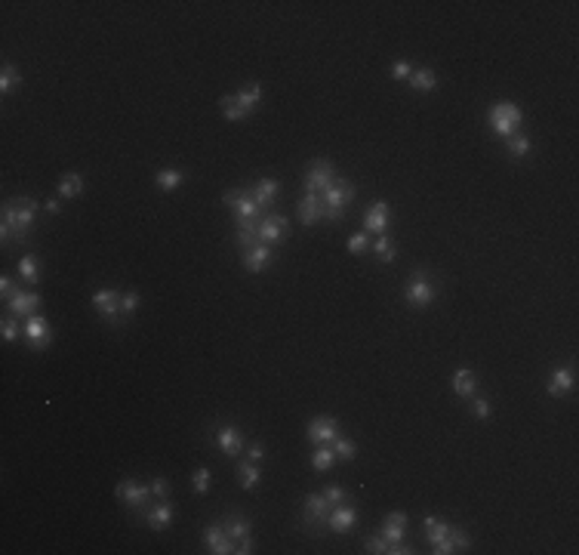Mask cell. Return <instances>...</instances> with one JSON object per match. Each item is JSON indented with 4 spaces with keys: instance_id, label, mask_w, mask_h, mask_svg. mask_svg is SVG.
Returning <instances> with one entry per match:
<instances>
[{
    "instance_id": "f1b7e54d",
    "label": "cell",
    "mask_w": 579,
    "mask_h": 555,
    "mask_svg": "<svg viewBox=\"0 0 579 555\" xmlns=\"http://www.w3.org/2000/svg\"><path fill=\"white\" fill-rule=\"evenodd\" d=\"M423 531H425V540L435 546L450 534V522H444V518H437V515H425L423 518Z\"/></svg>"
},
{
    "instance_id": "4316f807",
    "label": "cell",
    "mask_w": 579,
    "mask_h": 555,
    "mask_svg": "<svg viewBox=\"0 0 579 555\" xmlns=\"http://www.w3.org/2000/svg\"><path fill=\"white\" fill-rule=\"evenodd\" d=\"M235 99H238V105L247 111V115H253V111L259 108V102H262V83L259 80H250L247 87H240L235 92Z\"/></svg>"
},
{
    "instance_id": "6da1fadb",
    "label": "cell",
    "mask_w": 579,
    "mask_h": 555,
    "mask_svg": "<svg viewBox=\"0 0 579 555\" xmlns=\"http://www.w3.org/2000/svg\"><path fill=\"white\" fill-rule=\"evenodd\" d=\"M37 213H41V201L28 198V194H18V198H9L4 204V219H0V244L9 247L16 244H25L28 240V231H31Z\"/></svg>"
},
{
    "instance_id": "db71d44e",
    "label": "cell",
    "mask_w": 579,
    "mask_h": 555,
    "mask_svg": "<svg viewBox=\"0 0 579 555\" xmlns=\"http://www.w3.org/2000/svg\"><path fill=\"white\" fill-rule=\"evenodd\" d=\"M388 555H413V546H407L404 540H400V543H391V546H388Z\"/></svg>"
},
{
    "instance_id": "f5cc1de1",
    "label": "cell",
    "mask_w": 579,
    "mask_h": 555,
    "mask_svg": "<svg viewBox=\"0 0 579 555\" xmlns=\"http://www.w3.org/2000/svg\"><path fill=\"white\" fill-rule=\"evenodd\" d=\"M253 536H244V540H238L235 543V555H250V552H253Z\"/></svg>"
},
{
    "instance_id": "e0dca14e",
    "label": "cell",
    "mask_w": 579,
    "mask_h": 555,
    "mask_svg": "<svg viewBox=\"0 0 579 555\" xmlns=\"http://www.w3.org/2000/svg\"><path fill=\"white\" fill-rule=\"evenodd\" d=\"M145 524L152 527V531H166V527L173 524V515H176V509L170 500H157V503H152L145 509Z\"/></svg>"
},
{
    "instance_id": "bcb514c9",
    "label": "cell",
    "mask_w": 579,
    "mask_h": 555,
    "mask_svg": "<svg viewBox=\"0 0 579 555\" xmlns=\"http://www.w3.org/2000/svg\"><path fill=\"white\" fill-rule=\"evenodd\" d=\"M382 536H386L388 543H400L404 540V534H407V527H400V524H391V522H382Z\"/></svg>"
},
{
    "instance_id": "d4e9b609",
    "label": "cell",
    "mask_w": 579,
    "mask_h": 555,
    "mask_svg": "<svg viewBox=\"0 0 579 555\" xmlns=\"http://www.w3.org/2000/svg\"><path fill=\"white\" fill-rule=\"evenodd\" d=\"M453 392L460 398H474V392H478V376H474L472 367L453 370Z\"/></svg>"
},
{
    "instance_id": "7402d4cb",
    "label": "cell",
    "mask_w": 579,
    "mask_h": 555,
    "mask_svg": "<svg viewBox=\"0 0 579 555\" xmlns=\"http://www.w3.org/2000/svg\"><path fill=\"white\" fill-rule=\"evenodd\" d=\"M277 191H281V182L275 179V176H265V179H259L253 189H250V194H253V201L262 207L265 213L272 210V204L277 201Z\"/></svg>"
},
{
    "instance_id": "83f0119b",
    "label": "cell",
    "mask_w": 579,
    "mask_h": 555,
    "mask_svg": "<svg viewBox=\"0 0 579 555\" xmlns=\"http://www.w3.org/2000/svg\"><path fill=\"white\" fill-rule=\"evenodd\" d=\"M370 250H373V256H376L379 265H391V263L398 259V244H395V240H391L388 235H379V238L370 244Z\"/></svg>"
},
{
    "instance_id": "f35d334b",
    "label": "cell",
    "mask_w": 579,
    "mask_h": 555,
    "mask_svg": "<svg viewBox=\"0 0 579 555\" xmlns=\"http://www.w3.org/2000/svg\"><path fill=\"white\" fill-rule=\"evenodd\" d=\"M210 481H213V475H210L207 466H198V469L191 472V487H194V494H198V497L210 494Z\"/></svg>"
},
{
    "instance_id": "3957f363",
    "label": "cell",
    "mask_w": 579,
    "mask_h": 555,
    "mask_svg": "<svg viewBox=\"0 0 579 555\" xmlns=\"http://www.w3.org/2000/svg\"><path fill=\"white\" fill-rule=\"evenodd\" d=\"M521 124H524V111L518 108V102L502 99V102H493L490 111H487V127L499 139H509V136L521 133Z\"/></svg>"
},
{
    "instance_id": "f907efd6",
    "label": "cell",
    "mask_w": 579,
    "mask_h": 555,
    "mask_svg": "<svg viewBox=\"0 0 579 555\" xmlns=\"http://www.w3.org/2000/svg\"><path fill=\"white\" fill-rule=\"evenodd\" d=\"M410 74H413V65H410L407 59H398L395 65H391V78L395 80H407Z\"/></svg>"
},
{
    "instance_id": "b9f144b4",
    "label": "cell",
    "mask_w": 579,
    "mask_h": 555,
    "mask_svg": "<svg viewBox=\"0 0 579 555\" xmlns=\"http://www.w3.org/2000/svg\"><path fill=\"white\" fill-rule=\"evenodd\" d=\"M388 540L382 534H373V536H367L363 540V552H370V555H388Z\"/></svg>"
},
{
    "instance_id": "8fae6325",
    "label": "cell",
    "mask_w": 579,
    "mask_h": 555,
    "mask_svg": "<svg viewBox=\"0 0 579 555\" xmlns=\"http://www.w3.org/2000/svg\"><path fill=\"white\" fill-rule=\"evenodd\" d=\"M213 444L225 453V457H240L244 453V448H247V438H244V432L238 429L235 423H219V429L213 432Z\"/></svg>"
},
{
    "instance_id": "7bdbcfd3",
    "label": "cell",
    "mask_w": 579,
    "mask_h": 555,
    "mask_svg": "<svg viewBox=\"0 0 579 555\" xmlns=\"http://www.w3.org/2000/svg\"><path fill=\"white\" fill-rule=\"evenodd\" d=\"M367 250H370V235L367 231H358V235L349 238V253L361 256V253H367Z\"/></svg>"
},
{
    "instance_id": "d6a6232c",
    "label": "cell",
    "mask_w": 579,
    "mask_h": 555,
    "mask_svg": "<svg viewBox=\"0 0 579 555\" xmlns=\"http://www.w3.org/2000/svg\"><path fill=\"white\" fill-rule=\"evenodd\" d=\"M83 194V176L80 173H62V179H59V198H80Z\"/></svg>"
},
{
    "instance_id": "ab89813d",
    "label": "cell",
    "mask_w": 579,
    "mask_h": 555,
    "mask_svg": "<svg viewBox=\"0 0 579 555\" xmlns=\"http://www.w3.org/2000/svg\"><path fill=\"white\" fill-rule=\"evenodd\" d=\"M219 108H222V115H225V120H244V117H250L247 111L238 105L235 92H231V96H222V99H219Z\"/></svg>"
},
{
    "instance_id": "2e32d148",
    "label": "cell",
    "mask_w": 579,
    "mask_h": 555,
    "mask_svg": "<svg viewBox=\"0 0 579 555\" xmlns=\"http://www.w3.org/2000/svg\"><path fill=\"white\" fill-rule=\"evenodd\" d=\"M354 524H358V512H354V506L339 503V506L330 509V518H326V531H333V534H351Z\"/></svg>"
},
{
    "instance_id": "d6986e66",
    "label": "cell",
    "mask_w": 579,
    "mask_h": 555,
    "mask_svg": "<svg viewBox=\"0 0 579 555\" xmlns=\"http://www.w3.org/2000/svg\"><path fill=\"white\" fill-rule=\"evenodd\" d=\"M203 543H207V552L213 555H231L235 552V540L225 534L222 524H207L203 527Z\"/></svg>"
},
{
    "instance_id": "8992f818",
    "label": "cell",
    "mask_w": 579,
    "mask_h": 555,
    "mask_svg": "<svg viewBox=\"0 0 579 555\" xmlns=\"http://www.w3.org/2000/svg\"><path fill=\"white\" fill-rule=\"evenodd\" d=\"M115 497L129 509V512L142 515L145 509L152 506V485H142V481H136V478H124L115 485Z\"/></svg>"
},
{
    "instance_id": "816d5d0a",
    "label": "cell",
    "mask_w": 579,
    "mask_h": 555,
    "mask_svg": "<svg viewBox=\"0 0 579 555\" xmlns=\"http://www.w3.org/2000/svg\"><path fill=\"white\" fill-rule=\"evenodd\" d=\"M382 522H391V524H400V527H407L410 524V515L407 512H400V509H395V512H388Z\"/></svg>"
},
{
    "instance_id": "4dcf8cb0",
    "label": "cell",
    "mask_w": 579,
    "mask_h": 555,
    "mask_svg": "<svg viewBox=\"0 0 579 555\" xmlns=\"http://www.w3.org/2000/svg\"><path fill=\"white\" fill-rule=\"evenodd\" d=\"M16 272H18V281H25V284H31V287L41 281V263H37L34 253H25L22 259H18Z\"/></svg>"
},
{
    "instance_id": "8d00e7d4",
    "label": "cell",
    "mask_w": 579,
    "mask_h": 555,
    "mask_svg": "<svg viewBox=\"0 0 579 555\" xmlns=\"http://www.w3.org/2000/svg\"><path fill=\"white\" fill-rule=\"evenodd\" d=\"M330 448L336 453V460H342V462H351L354 457H358V444H354L351 438H345V435H336V438L330 441Z\"/></svg>"
},
{
    "instance_id": "44dd1931",
    "label": "cell",
    "mask_w": 579,
    "mask_h": 555,
    "mask_svg": "<svg viewBox=\"0 0 579 555\" xmlns=\"http://www.w3.org/2000/svg\"><path fill=\"white\" fill-rule=\"evenodd\" d=\"M573 386H576L573 367H555L552 376H548V383H546V392L552 398H564V395L573 392Z\"/></svg>"
},
{
    "instance_id": "277c9868",
    "label": "cell",
    "mask_w": 579,
    "mask_h": 555,
    "mask_svg": "<svg viewBox=\"0 0 579 555\" xmlns=\"http://www.w3.org/2000/svg\"><path fill=\"white\" fill-rule=\"evenodd\" d=\"M321 198H324V222H342L345 207L354 201V182L345 179V176H336V182L321 194Z\"/></svg>"
},
{
    "instance_id": "74e56055",
    "label": "cell",
    "mask_w": 579,
    "mask_h": 555,
    "mask_svg": "<svg viewBox=\"0 0 579 555\" xmlns=\"http://www.w3.org/2000/svg\"><path fill=\"white\" fill-rule=\"evenodd\" d=\"M0 337H4V342H16L18 337H25V324H18L16 314H4V321H0Z\"/></svg>"
},
{
    "instance_id": "5bb4252c",
    "label": "cell",
    "mask_w": 579,
    "mask_h": 555,
    "mask_svg": "<svg viewBox=\"0 0 579 555\" xmlns=\"http://www.w3.org/2000/svg\"><path fill=\"white\" fill-rule=\"evenodd\" d=\"M388 226H391V204L388 201H373L370 210L363 213V231L367 235H388Z\"/></svg>"
},
{
    "instance_id": "ee69618b",
    "label": "cell",
    "mask_w": 579,
    "mask_h": 555,
    "mask_svg": "<svg viewBox=\"0 0 579 555\" xmlns=\"http://www.w3.org/2000/svg\"><path fill=\"white\" fill-rule=\"evenodd\" d=\"M148 485H152V497H154V500H170V494H173V485H170V481H166V478L157 475V478L148 481Z\"/></svg>"
},
{
    "instance_id": "11a10c76",
    "label": "cell",
    "mask_w": 579,
    "mask_h": 555,
    "mask_svg": "<svg viewBox=\"0 0 579 555\" xmlns=\"http://www.w3.org/2000/svg\"><path fill=\"white\" fill-rule=\"evenodd\" d=\"M43 210L50 213V216H59V213H62V204L55 201V198H50V201H43Z\"/></svg>"
},
{
    "instance_id": "f546056e",
    "label": "cell",
    "mask_w": 579,
    "mask_h": 555,
    "mask_svg": "<svg viewBox=\"0 0 579 555\" xmlns=\"http://www.w3.org/2000/svg\"><path fill=\"white\" fill-rule=\"evenodd\" d=\"M222 527H225V534L231 536V540H244V536H250V518L247 515H238V512H231V515H225V522H222Z\"/></svg>"
},
{
    "instance_id": "60d3db41",
    "label": "cell",
    "mask_w": 579,
    "mask_h": 555,
    "mask_svg": "<svg viewBox=\"0 0 579 555\" xmlns=\"http://www.w3.org/2000/svg\"><path fill=\"white\" fill-rule=\"evenodd\" d=\"M139 305H142V296H139L136 290H124V296H120V318H124V324Z\"/></svg>"
},
{
    "instance_id": "836d02e7",
    "label": "cell",
    "mask_w": 579,
    "mask_h": 555,
    "mask_svg": "<svg viewBox=\"0 0 579 555\" xmlns=\"http://www.w3.org/2000/svg\"><path fill=\"white\" fill-rule=\"evenodd\" d=\"M506 152L509 157H515V161H521V157H527L530 152H533V139L524 136V133H515L506 139Z\"/></svg>"
},
{
    "instance_id": "9a60e30c",
    "label": "cell",
    "mask_w": 579,
    "mask_h": 555,
    "mask_svg": "<svg viewBox=\"0 0 579 555\" xmlns=\"http://www.w3.org/2000/svg\"><path fill=\"white\" fill-rule=\"evenodd\" d=\"M240 263H244V268L250 275H259V272H268V268L275 265V250L268 244H256L240 253Z\"/></svg>"
},
{
    "instance_id": "484cf974",
    "label": "cell",
    "mask_w": 579,
    "mask_h": 555,
    "mask_svg": "<svg viewBox=\"0 0 579 555\" xmlns=\"http://www.w3.org/2000/svg\"><path fill=\"white\" fill-rule=\"evenodd\" d=\"M238 231H235V244L240 250H250V247H256V244H262L259 240V219H244V222H235Z\"/></svg>"
},
{
    "instance_id": "9c48e42d",
    "label": "cell",
    "mask_w": 579,
    "mask_h": 555,
    "mask_svg": "<svg viewBox=\"0 0 579 555\" xmlns=\"http://www.w3.org/2000/svg\"><path fill=\"white\" fill-rule=\"evenodd\" d=\"M120 290H115V287H105V290H96L92 293V312L99 314L105 324H111V327H117V324H124V318H120Z\"/></svg>"
},
{
    "instance_id": "603a6c76",
    "label": "cell",
    "mask_w": 579,
    "mask_h": 555,
    "mask_svg": "<svg viewBox=\"0 0 579 555\" xmlns=\"http://www.w3.org/2000/svg\"><path fill=\"white\" fill-rule=\"evenodd\" d=\"M235 475H238L240 490H256L259 485H262V469H259V462L247 460V457H244V460H238Z\"/></svg>"
},
{
    "instance_id": "e575fe53",
    "label": "cell",
    "mask_w": 579,
    "mask_h": 555,
    "mask_svg": "<svg viewBox=\"0 0 579 555\" xmlns=\"http://www.w3.org/2000/svg\"><path fill=\"white\" fill-rule=\"evenodd\" d=\"M182 179H185L182 170H176V166H166V170H157L154 185H157L161 191H176V189L182 185Z\"/></svg>"
},
{
    "instance_id": "ffe728a7",
    "label": "cell",
    "mask_w": 579,
    "mask_h": 555,
    "mask_svg": "<svg viewBox=\"0 0 579 555\" xmlns=\"http://www.w3.org/2000/svg\"><path fill=\"white\" fill-rule=\"evenodd\" d=\"M296 216L302 226H317V222H324V198L321 194H305V198L296 204Z\"/></svg>"
},
{
    "instance_id": "30bf717a",
    "label": "cell",
    "mask_w": 579,
    "mask_h": 555,
    "mask_svg": "<svg viewBox=\"0 0 579 555\" xmlns=\"http://www.w3.org/2000/svg\"><path fill=\"white\" fill-rule=\"evenodd\" d=\"M25 342L31 352H46L53 342V327L50 321H46V314H31V318H25Z\"/></svg>"
},
{
    "instance_id": "4fadbf2b",
    "label": "cell",
    "mask_w": 579,
    "mask_h": 555,
    "mask_svg": "<svg viewBox=\"0 0 579 555\" xmlns=\"http://www.w3.org/2000/svg\"><path fill=\"white\" fill-rule=\"evenodd\" d=\"M290 235V219L284 216V213H272L268 210L262 219H259V240L262 244H281V240Z\"/></svg>"
},
{
    "instance_id": "7a4b0ae2",
    "label": "cell",
    "mask_w": 579,
    "mask_h": 555,
    "mask_svg": "<svg viewBox=\"0 0 579 555\" xmlns=\"http://www.w3.org/2000/svg\"><path fill=\"white\" fill-rule=\"evenodd\" d=\"M437 293H441V281H435L425 268H416L404 284V302L410 309H428L437 300Z\"/></svg>"
},
{
    "instance_id": "ba28073f",
    "label": "cell",
    "mask_w": 579,
    "mask_h": 555,
    "mask_svg": "<svg viewBox=\"0 0 579 555\" xmlns=\"http://www.w3.org/2000/svg\"><path fill=\"white\" fill-rule=\"evenodd\" d=\"M336 182V170L326 157H314L308 164V170L302 176V185H305V194H324L330 185Z\"/></svg>"
},
{
    "instance_id": "1f68e13d",
    "label": "cell",
    "mask_w": 579,
    "mask_h": 555,
    "mask_svg": "<svg viewBox=\"0 0 579 555\" xmlns=\"http://www.w3.org/2000/svg\"><path fill=\"white\" fill-rule=\"evenodd\" d=\"M312 469L314 472H330L333 469V462H336V453L330 444H314V450H312Z\"/></svg>"
},
{
    "instance_id": "ac0fdd59",
    "label": "cell",
    "mask_w": 579,
    "mask_h": 555,
    "mask_svg": "<svg viewBox=\"0 0 579 555\" xmlns=\"http://www.w3.org/2000/svg\"><path fill=\"white\" fill-rule=\"evenodd\" d=\"M41 293H34V290H18L13 300L6 302V309L9 314H16V318H31V314H37V309H41Z\"/></svg>"
},
{
    "instance_id": "52a82bcc",
    "label": "cell",
    "mask_w": 579,
    "mask_h": 555,
    "mask_svg": "<svg viewBox=\"0 0 579 555\" xmlns=\"http://www.w3.org/2000/svg\"><path fill=\"white\" fill-rule=\"evenodd\" d=\"M222 204H225V207H231V213H235V222L262 219V216H265V210L253 201L250 189H228L225 194H222Z\"/></svg>"
},
{
    "instance_id": "681fc988",
    "label": "cell",
    "mask_w": 579,
    "mask_h": 555,
    "mask_svg": "<svg viewBox=\"0 0 579 555\" xmlns=\"http://www.w3.org/2000/svg\"><path fill=\"white\" fill-rule=\"evenodd\" d=\"M324 497L330 500L333 506H339V503H345V500H349V490H345L342 485H330V487L324 490Z\"/></svg>"
},
{
    "instance_id": "7c38bea8",
    "label": "cell",
    "mask_w": 579,
    "mask_h": 555,
    "mask_svg": "<svg viewBox=\"0 0 579 555\" xmlns=\"http://www.w3.org/2000/svg\"><path fill=\"white\" fill-rule=\"evenodd\" d=\"M336 435H342L339 420H336V416H326V413L312 416L308 426H305V438L312 441V448H314V444H330Z\"/></svg>"
},
{
    "instance_id": "d590c367",
    "label": "cell",
    "mask_w": 579,
    "mask_h": 555,
    "mask_svg": "<svg viewBox=\"0 0 579 555\" xmlns=\"http://www.w3.org/2000/svg\"><path fill=\"white\" fill-rule=\"evenodd\" d=\"M13 90H22V71L6 62L4 68H0V92L6 96V92H13Z\"/></svg>"
},
{
    "instance_id": "c3c4849f",
    "label": "cell",
    "mask_w": 579,
    "mask_h": 555,
    "mask_svg": "<svg viewBox=\"0 0 579 555\" xmlns=\"http://www.w3.org/2000/svg\"><path fill=\"white\" fill-rule=\"evenodd\" d=\"M18 290H22V287H16L13 278H9V275H0V296H4V302L13 300V296H16Z\"/></svg>"
},
{
    "instance_id": "7dc6e473",
    "label": "cell",
    "mask_w": 579,
    "mask_h": 555,
    "mask_svg": "<svg viewBox=\"0 0 579 555\" xmlns=\"http://www.w3.org/2000/svg\"><path fill=\"white\" fill-rule=\"evenodd\" d=\"M472 413L478 416V420H490V416H493V404L487 401V398H472Z\"/></svg>"
},
{
    "instance_id": "5b68a950",
    "label": "cell",
    "mask_w": 579,
    "mask_h": 555,
    "mask_svg": "<svg viewBox=\"0 0 579 555\" xmlns=\"http://www.w3.org/2000/svg\"><path fill=\"white\" fill-rule=\"evenodd\" d=\"M330 509H333V503L324 494H305V503H302V524H305V531L314 534V536H321L326 531Z\"/></svg>"
},
{
    "instance_id": "cb8c5ba5",
    "label": "cell",
    "mask_w": 579,
    "mask_h": 555,
    "mask_svg": "<svg viewBox=\"0 0 579 555\" xmlns=\"http://www.w3.org/2000/svg\"><path fill=\"white\" fill-rule=\"evenodd\" d=\"M407 87L413 92H435L441 87V80H437L435 68H413V74L407 78Z\"/></svg>"
},
{
    "instance_id": "f6af8a7d",
    "label": "cell",
    "mask_w": 579,
    "mask_h": 555,
    "mask_svg": "<svg viewBox=\"0 0 579 555\" xmlns=\"http://www.w3.org/2000/svg\"><path fill=\"white\" fill-rule=\"evenodd\" d=\"M244 457H247V460H253V462H262V460H268V448H265L262 441H247Z\"/></svg>"
}]
</instances>
